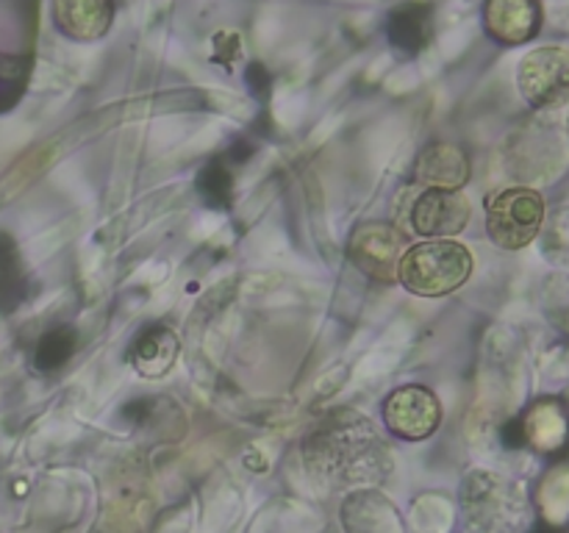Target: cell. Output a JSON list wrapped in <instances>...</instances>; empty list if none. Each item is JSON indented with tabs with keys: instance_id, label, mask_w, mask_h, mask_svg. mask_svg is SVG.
<instances>
[{
	"instance_id": "obj_1",
	"label": "cell",
	"mask_w": 569,
	"mask_h": 533,
	"mask_svg": "<svg viewBox=\"0 0 569 533\" xmlns=\"http://www.w3.org/2000/svg\"><path fill=\"white\" fill-rule=\"evenodd\" d=\"M303 459L315 475L342 486L378 483L389 470V453L376 428L350 409L331 411L311 431L303 444Z\"/></svg>"
},
{
	"instance_id": "obj_2",
	"label": "cell",
	"mask_w": 569,
	"mask_h": 533,
	"mask_svg": "<svg viewBox=\"0 0 569 533\" xmlns=\"http://www.w3.org/2000/svg\"><path fill=\"white\" fill-rule=\"evenodd\" d=\"M472 275V253L456 239H426L400 259L398 281L417 298H442Z\"/></svg>"
},
{
	"instance_id": "obj_3",
	"label": "cell",
	"mask_w": 569,
	"mask_h": 533,
	"mask_svg": "<svg viewBox=\"0 0 569 533\" xmlns=\"http://www.w3.org/2000/svg\"><path fill=\"white\" fill-rule=\"evenodd\" d=\"M545 200L537 189H500L487 203V233L500 250H522L539 237Z\"/></svg>"
},
{
	"instance_id": "obj_4",
	"label": "cell",
	"mask_w": 569,
	"mask_h": 533,
	"mask_svg": "<svg viewBox=\"0 0 569 533\" xmlns=\"http://www.w3.org/2000/svg\"><path fill=\"white\" fill-rule=\"evenodd\" d=\"M409 250V237L392 222H361L350 233L348 259L372 281H398L400 259Z\"/></svg>"
},
{
	"instance_id": "obj_5",
	"label": "cell",
	"mask_w": 569,
	"mask_h": 533,
	"mask_svg": "<svg viewBox=\"0 0 569 533\" xmlns=\"http://www.w3.org/2000/svg\"><path fill=\"white\" fill-rule=\"evenodd\" d=\"M517 87L533 109H553L569 100V50L537 48L520 61Z\"/></svg>"
},
{
	"instance_id": "obj_6",
	"label": "cell",
	"mask_w": 569,
	"mask_h": 533,
	"mask_svg": "<svg viewBox=\"0 0 569 533\" xmlns=\"http://www.w3.org/2000/svg\"><path fill=\"white\" fill-rule=\"evenodd\" d=\"M467 516L489 533H509L520 522V494L489 472H476L465 483Z\"/></svg>"
},
{
	"instance_id": "obj_7",
	"label": "cell",
	"mask_w": 569,
	"mask_h": 533,
	"mask_svg": "<svg viewBox=\"0 0 569 533\" xmlns=\"http://www.w3.org/2000/svg\"><path fill=\"white\" fill-rule=\"evenodd\" d=\"M383 422L398 439L420 442V439H428L442 425V403L428 386L409 383V386L395 389L387 398Z\"/></svg>"
},
{
	"instance_id": "obj_8",
	"label": "cell",
	"mask_w": 569,
	"mask_h": 533,
	"mask_svg": "<svg viewBox=\"0 0 569 533\" xmlns=\"http://www.w3.org/2000/svg\"><path fill=\"white\" fill-rule=\"evenodd\" d=\"M472 217L470 200L461 189H426L409 211L411 231L426 239H453Z\"/></svg>"
},
{
	"instance_id": "obj_9",
	"label": "cell",
	"mask_w": 569,
	"mask_h": 533,
	"mask_svg": "<svg viewBox=\"0 0 569 533\" xmlns=\"http://www.w3.org/2000/svg\"><path fill=\"white\" fill-rule=\"evenodd\" d=\"M483 26L500 44H526L542 28V3L539 0H487Z\"/></svg>"
},
{
	"instance_id": "obj_10",
	"label": "cell",
	"mask_w": 569,
	"mask_h": 533,
	"mask_svg": "<svg viewBox=\"0 0 569 533\" xmlns=\"http://www.w3.org/2000/svg\"><path fill=\"white\" fill-rule=\"evenodd\" d=\"M417 183L428 189H461L470 181V159L450 142H431L415 161Z\"/></svg>"
},
{
	"instance_id": "obj_11",
	"label": "cell",
	"mask_w": 569,
	"mask_h": 533,
	"mask_svg": "<svg viewBox=\"0 0 569 533\" xmlns=\"http://www.w3.org/2000/svg\"><path fill=\"white\" fill-rule=\"evenodd\" d=\"M53 20L70 39L92 42L111 28L114 0H53Z\"/></svg>"
},
{
	"instance_id": "obj_12",
	"label": "cell",
	"mask_w": 569,
	"mask_h": 533,
	"mask_svg": "<svg viewBox=\"0 0 569 533\" xmlns=\"http://www.w3.org/2000/svg\"><path fill=\"white\" fill-rule=\"evenodd\" d=\"M181 342L178 333L167 325H150L133 339L128 361L142 378H164L176 366Z\"/></svg>"
},
{
	"instance_id": "obj_13",
	"label": "cell",
	"mask_w": 569,
	"mask_h": 533,
	"mask_svg": "<svg viewBox=\"0 0 569 533\" xmlns=\"http://www.w3.org/2000/svg\"><path fill=\"white\" fill-rule=\"evenodd\" d=\"M522 439L537 444L539 450H559L565 447L569 436V416L565 405L553 398H545L528 411L526 422H520Z\"/></svg>"
},
{
	"instance_id": "obj_14",
	"label": "cell",
	"mask_w": 569,
	"mask_h": 533,
	"mask_svg": "<svg viewBox=\"0 0 569 533\" xmlns=\"http://www.w3.org/2000/svg\"><path fill=\"white\" fill-rule=\"evenodd\" d=\"M389 37L398 48L409 50V53L422 50L431 39V9L417 3L400 6L392 14V22H389Z\"/></svg>"
},
{
	"instance_id": "obj_15",
	"label": "cell",
	"mask_w": 569,
	"mask_h": 533,
	"mask_svg": "<svg viewBox=\"0 0 569 533\" xmlns=\"http://www.w3.org/2000/svg\"><path fill=\"white\" fill-rule=\"evenodd\" d=\"M233 161L228 155H214L203 170L194 178V187H198L200 198L206 200V205L211 209H231L233 194H237V181H233Z\"/></svg>"
},
{
	"instance_id": "obj_16",
	"label": "cell",
	"mask_w": 569,
	"mask_h": 533,
	"mask_svg": "<svg viewBox=\"0 0 569 533\" xmlns=\"http://www.w3.org/2000/svg\"><path fill=\"white\" fill-rule=\"evenodd\" d=\"M26 289L28 283L20 253H17L14 242L0 233V305L3 309H14L26 298Z\"/></svg>"
},
{
	"instance_id": "obj_17",
	"label": "cell",
	"mask_w": 569,
	"mask_h": 533,
	"mask_svg": "<svg viewBox=\"0 0 569 533\" xmlns=\"http://www.w3.org/2000/svg\"><path fill=\"white\" fill-rule=\"evenodd\" d=\"M76 350H78L76 328H67V325L50 328V331L42 333V339H39L33 364L44 372H53L59 370V366H64L67 361L76 355Z\"/></svg>"
},
{
	"instance_id": "obj_18",
	"label": "cell",
	"mask_w": 569,
	"mask_h": 533,
	"mask_svg": "<svg viewBox=\"0 0 569 533\" xmlns=\"http://www.w3.org/2000/svg\"><path fill=\"white\" fill-rule=\"evenodd\" d=\"M533 533H559V531H556V527H550V525H539Z\"/></svg>"
},
{
	"instance_id": "obj_19",
	"label": "cell",
	"mask_w": 569,
	"mask_h": 533,
	"mask_svg": "<svg viewBox=\"0 0 569 533\" xmlns=\"http://www.w3.org/2000/svg\"><path fill=\"white\" fill-rule=\"evenodd\" d=\"M567 133H569V120H567Z\"/></svg>"
}]
</instances>
